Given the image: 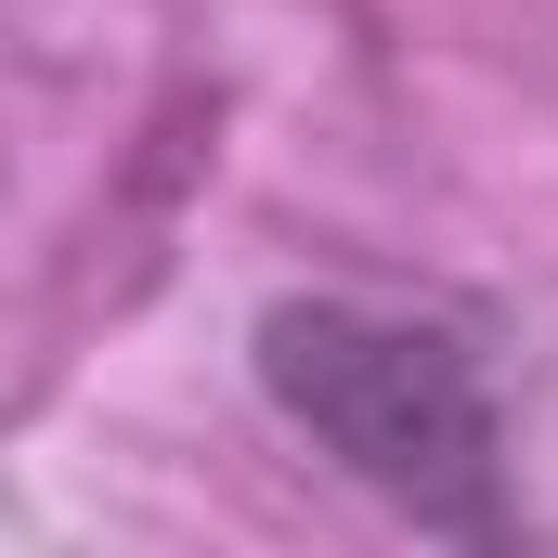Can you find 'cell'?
<instances>
[{
	"label": "cell",
	"instance_id": "6da1fadb",
	"mask_svg": "<svg viewBox=\"0 0 558 558\" xmlns=\"http://www.w3.org/2000/svg\"><path fill=\"white\" fill-rule=\"evenodd\" d=\"M260 377L274 403L351 481H377L390 507L481 533L494 520V403H481V364L416 325V312H364V299H286L260 325Z\"/></svg>",
	"mask_w": 558,
	"mask_h": 558
}]
</instances>
